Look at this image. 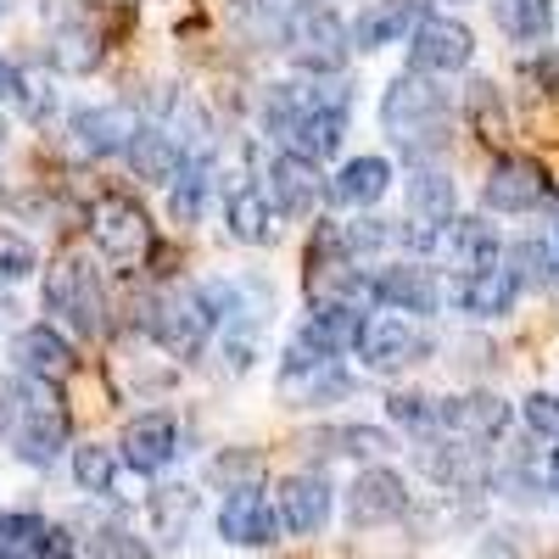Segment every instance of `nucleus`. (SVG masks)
I'll list each match as a JSON object with an SVG mask.
<instances>
[{
  "mask_svg": "<svg viewBox=\"0 0 559 559\" xmlns=\"http://www.w3.org/2000/svg\"><path fill=\"white\" fill-rule=\"evenodd\" d=\"M381 129L392 134V146H403L408 157H426L448 146V129H453V102L448 90L431 84V73H403L386 84L381 96Z\"/></svg>",
  "mask_w": 559,
  "mask_h": 559,
  "instance_id": "nucleus-1",
  "label": "nucleus"
},
{
  "mask_svg": "<svg viewBox=\"0 0 559 559\" xmlns=\"http://www.w3.org/2000/svg\"><path fill=\"white\" fill-rule=\"evenodd\" d=\"M140 324L152 331V342L174 358H197L207 347V336L218 331V313L207 302L202 286H179V292H163L140 308Z\"/></svg>",
  "mask_w": 559,
  "mask_h": 559,
  "instance_id": "nucleus-2",
  "label": "nucleus"
},
{
  "mask_svg": "<svg viewBox=\"0 0 559 559\" xmlns=\"http://www.w3.org/2000/svg\"><path fill=\"white\" fill-rule=\"evenodd\" d=\"M358 381L342 369L336 353L313 347L302 331L286 342V353H280V397H286L292 408H324L331 397H347Z\"/></svg>",
  "mask_w": 559,
  "mask_h": 559,
  "instance_id": "nucleus-3",
  "label": "nucleus"
},
{
  "mask_svg": "<svg viewBox=\"0 0 559 559\" xmlns=\"http://www.w3.org/2000/svg\"><path fill=\"white\" fill-rule=\"evenodd\" d=\"M45 308H51L73 336H102L107 331V286L84 258H57L45 269Z\"/></svg>",
  "mask_w": 559,
  "mask_h": 559,
  "instance_id": "nucleus-4",
  "label": "nucleus"
},
{
  "mask_svg": "<svg viewBox=\"0 0 559 559\" xmlns=\"http://www.w3.org/2000/svg\"><path fill=\"white\" fill-rule=\"evenodd\" d=\"M286 57L297 73L308 79H336L353 57V28L336 17L331 0H319L313 12H302L292 28H286Z\"/></svg>",
  "mask_w": 559,
  "mask_h": 559,
  "instance_id": "nucleus-5",
  "label": "nucleus"
},
{
  "mask_svg": "<svg viewBox=\"0 0 559 559\" xmlns=\"http://www.w3.org/2000/svg\"><path fill=\"white\" fill-rule=\"evenodd\" d=\"M62 448H68V408H62L57 386L28 381L23 414H17V426H12V453L28 464V471H51Z\"/></svg>",
  "mask_w": 559,
  "mask_h": 559,
  "instance_id": "nucleus-6",
  "label": "nucleus"
},
{
  "mask_svg": "<svg viewBox=\"0 0 559 559\" xmlns=\"http://www.w3.org/2000/svg\"><path fill=\"white\" fill-rule=\"evenodd\" d=\"M90 236H96V247L112 263L134 269L140 258L152 252V218H146V207H140L134 197H102L96 207H90Z\"/></svg>",
  "mask_w": 559,
  "mask_h": 559,
  "instance_id": "nucleus-7",
  "label": "nucleus"
},
{
  "mask_svg": "<svg viewBox=\"0 0 559 559\" xmlns=\"http://www.w3.org/2000/svg\"><path fill=\"white\" fill-rule=\"evenodd\" d=\"M426 336L414 331L408 319H397V313H381V319H364V331H358V364L369 369V376H397V369H408V364H419L426 358Z\"/></svg>",
  "mask_w": 559,
  "mask_h": 559,
  "instance_id": "nucleus-8",
  "label": "nucleus"
},
{
  "mask_svg": "<svg viewBox=\"0 0 559 559\" xmlns=\"http://www.w3.org/2000/svg\"><path fill=\"white\" fill-rule=\"evenodd\" d=\"M437 419H442V431L459 437V442H498L509 431V419H515V408H509L498 392L476 386V392L437 397Z\"/></svg>",
  "mask_w": 559,
  "mask_h": 559,
  "instance_id": "nucleus-9",
  "label": "nucleus"
},
{
  "mask_svg": "<svg viewBox=\"0 0 559 559\" xmlns=\"http://www.w3.org/2000/svg\"><path fill=\"white\" fill-rule=\"evenodd\" d=\"M403 515H408V481L392 464H364L347 487V521L364 532V526H386V521H403Z\"/></svg>",
  "mask_w": 559,
  "mask_h": 559,
  "instance_id": "nucleus-10",
  "label": "nucleus"
},
{
  "mask_svg": "<svg viewBox=\"0 0 559 559\" xmlns=\"http://www.w3.org/2000/svg\"><path fill=\"white\" fill-rule=\"evenodd\" d=\"M408 62L414 73H459L476 62V34L459 17H426L408 39Z\"/></svg>",
  "mask_w": 559,
  "mask_h": 559,
  "instance_id": "nucleus-11",
  "label": "nucleus"
},
{
  "mask_svg": "<svg viewBox=\"0 0 559 559\" xmlns=\"http://www.w3.org/2000/svg\"><path fill=\"white\" fill-rule=\"evenodd\" d=\"M118 459L129 464L134 476H157L168 471V464L179 459V426H174V414L152 408V414H134L123 437H118Z\"/></svg>",
  "mask_w": 559,
  "mask_h": 559,
  "instance_id": "nucleus-12",
  "label": "nucleus"
},
{
  "mask_svg": "<svg viewBox=\"0 0 559 559\" xmlns=\"http://www.w3.org/2000/svg\"><path fill=\"white\" fill-rule=\"evenodd\" d=\"M274 515H280V532H292V537L324 532V521H331V481L313 476V471L280 476V487H274Z\"/></svg>",
  "mask_w": 559,
  "mask_h": 559,
  "instance_id": "nucleus-13",
  "label": "nucleus"
},
{
  "mask_svg": "<svg viewBox=\"0 0 559 559\" xmlns=\"http://www.w3.org/2000/svg\"><path fill=\"white\" fill-rule=\"evenodd\" d=\"M7 353H12V369L23 381H45V386H57L62 376H73V364H79L73 342L57 331V324H28V331L12 336Z\"/></svg>",
  "mask_w": 559,
  "mask_h": 559,
  "instance_id": "nucleus-14",
  "label": "nucleus"
},
{
  "mask_svg": "<svg viewBox=\"0 0 559 559\" xmlns=\"http://www.w3.org/2000/svg\"><path fill=\"white\" fill-rule=\"evenodd\" d=\"M369 292H376V308L414 313V319H431L442 308L437 274L419 269V263H386V269H376V274H369Z\"/></svg>",
  "mask_w": 559,
  "mask_h": 559,
  "instance_id": "nucleus-15",
  "label": "nucleus"
},
{
  "mask_svg": "<svg viewBox=\"0 0 559 559\" xmlns=\"http://www.w3.org/2000/svg\"><path fill=\"white\" fill-rule=\"evenodd\" d=\"M342 140H347V90H331L308 118L292 123V134L280 140V152H297L302 163H324L342 152Z\"/></svg>",
  "mask_w": 559,
  "mask_h": 559,
  "instance_id": "nucleus-16",
  "label": "nucleus"
},
{
  "mask_svg": "<svg viewBox=\"0 0 559 559\" xmlns=\"http://www.w3.org/2000/svg\"><path fill=\"white\" fill-rule=\"evenodd\" d=\"M543 197H548V174L532 157H498L481 185L487 213H532V207H543Z\"/></svg>",
  "mask_w": 559,
  "mask_h": 559,
  "instance_id": "nucleus-17",
  "label": "nucleus"
},
{
  "mask_svg": "<svg viewBox=\"0 0 559 559\" xmlns=\"http://www.w3.org/2000/svg\"><path fill=\"white\" fill-rule=\"evenodd\" d=\"M437 252L448 258L453 280H471L481 269H498L503 263V241H498V229L487 218H453L448 229H437Z\"/></svg>",
  "mask_w": 559,
  "mask_h": 559,
  "instance_id": "nucleus-18",
  "label": "nucleus"
},
{
  "mask_svg": "<svg viewBox=\"0 0 559 559\" xmlns=\"http://www.w3.org/2000/svg\"><path fill=\"white\" fill-rule=\"evenodd\" d=\"M269 202L280 218H302L319 207V197H331V185L319 179V163H302L297 152H274L269 157Z\"/></svg>",
  "mask_w": 559,
  "mask_h": 559,
  "instance_id": "nucleus-19",
  "label": "nucleus"
},
{
  "mask_svg": "<svg viewBox=\"0 0 559 559\" xmlns=\"http://www.w3.org/2000/svg\"><path fill=\"white\" fill-rule=\"evenodd\" d=\"M68 129H73V146L79 152H90V157H123L146 123H140L129 107L107 102V107H79Z\"/></svg>",
  "mask_w": 559,
  "mask_h": 559,
  "instance_id": "nucleus-20",
  "label": "nucleus"
},
{
  "mask_svg": "<svg viewBox=\"0 0 559 559\" xmlns=\"http://www.w3.org/2000/svg\"><path fill=\"white\" fill-rule=\"evenodd\" d=\"M218 537L236 543V548H269L280 537V515H274V498H263V487H241L229 492L218 509Z\"/></svg>",
  "mask_w": 559,
  "mask_h": 559,
  "instance_id": "nucleus-21",
  "label": "nucleus"
},
{
  "mask_svg": "<svg viewBox=\"0 0 559 559\" xmlns=\"http://www.w3.org/2000/svg\"><path fill=\"white\" fill-rule=\"evenodd\" d=\"M419 471L448 492H476L492 481V464L481 448H459V442H437V437H419Z\"/></svg>",
  "mask_w": 559,
  "mask_h": 559,
  "instance_id": "nucleus-22",
  "label": "nucleus"
},
{
  "mask_svg": "<svg viewBox=\"0 0 559 559\" xmlns=\"http://www.w3.org/2000/svg\"><path fill=\"white\" fill-rule=\"evenodd\" d=\"M426 0H369L353 17V51H381V45L414 39V28L426 23Z\"/></svg>",
  "mask_w": 559,
  "mask_h": 559,
  "instance_id": "nucleus-23",
  "label": "nucleus"
},
{
  "mask_svg": "<svg viewBox=\"0 0 559 559\" xmlns=\"http://www.w3.org/2000/svg\"><path fill=\"white\" fill-rule=\"evenodd\" d=\"M224 224H229V241H241V247H274L280 241V213H274L263 185H241V191H229Z\"/></svg>",
  "mask_w": 559,
  "mask_h": 559,
  "instance_id": "nucleus-24",
  "label": "nucleus"
},
{
  "mask_svg": "<svg viewBox=\"0 0 559 559\" xmlns=\"http://www.w3.org/2000/svg\"><path fill=\"white\" fill-rule=\"evenodd\" d=\"M364 319L369 313H358L353 302H331V297H313V308H308V319H302V336L313 342V347H324V353H353L358 347V331H364Z\"/></svg>",
  "mask_w": 559,
  "mask_h": 559,
  "instance_id": "nucleus-25",
  "label": "nucleus"
},
{
  "mask_svg": "<svg viewBox=\"0 0 559 559\" xmlns=\"http://www.w3.org/2000/svg\"><path fill=\"white\" fill-rule=\"evenodd\" d=\"M515 297H521V280L509 274L503 263L498 269H481L471 280H453V302L464 313H476V319H503L509 308H515Z\"/></svg>",
  "mask_w": 559,
  "mask_h": 559,
  "instance_id": "nucleus-26",
  "label": "nucleus"
},
{
  "mask_svg": "<svg viewBox=\"0 0 559 559\" xmlns=\"http://www.w3.org/2000/svg\"><path fill=\"white\" fill-rule=\"evenodd\" d=\"M123 157H129L134 179H146V185H174L191 152H185L168 129H140V134H134V146H129Z\"/></svg>",
  "mask_w": 559,
  "mask_h": 559,
  "instance_id": "nucleus-27",
  "label": "nucleus"
},
{
  "mask_svg": "<svg viewBox=\"0 0 559 559\" xmlns=\"http://www.w3.org/2000/svg\"><path fill=\"white\" fill-rule=\"evenodd\" d=\"M408 218L426 224V229H448L459 218L453 179L442 168H414V179H408Z\"/></svg>",
  "mask_w": 559,
  "mask_h": 559,
  "instance_id": "nucleus-28",
  "label": "nucleus"
},
{
  "mask_svg": "<svg viewBox=\"0 0 559 559\" xmlns=\"http://www.w3.org/2000/svg\"><path fill=\"white\" fill-rule=\"evenodd\" d=\"M392 185V163L386 157H353L342 163V174L331 179V202H347V207H376Z\"/></svg>",
  "mask_w": 559,
  "mask_h": 559,
  "instance_id": "nucleus-29",
  "label": "nucleus"
},
{
  "mask_svg": "<svg viewBox=\"0 0 559 559\" xmlns=\"http://www.w3.org/2000/svg\"><path fill=\"white\" fill-rule=\"evenodd\" d=\"M503 269L521 280V292H548V286H559V252H554V241H543V236L509 241V247H503Z\"/></svg>",
  "mask_w": 559,
  "mask_h": 559,
  "instance_id": "nucleus-30",
  "label": "nucleus"
},
{
  "mask_svg": "<svg viewBox=\"0 0 559 559\" xmlns=\"http://www.w3.org/2000/svg\"><path fill=\"white\" fill-rule=\"evenodd\" d=\"M146 521H152V537L163 548H179L191 521H197V492L191 487H157L152 503H146Z\"/></svg>",
  "mask_w": 559,
  "mask_h": 559,
  "instance_id": "nucleus-31",
  "label": "nucleus"
},
{
  "mask_svg": "<svg viewBox=\"0 0 559 559\" xmlns=\"http://www.w3.org/2000/svg\"><path fill=\"white\" fill-rule=\"evenodd\" d=\"M45 57H51L57 73H96L102 57H107V45H102V34L90 23H62L51 34V51H45Z\"/></svg>",
  "mask_w": 559,
  "mask_h": 559,
  "instance_id": "nucleus-32",
  "label": "nucleus"
},
{
  "mask_svg": "<svg viewBox=\"0 0 559 559\" xmlns=\"http://www.w3.org/2000/svg\"><path fill=\"white\" fill-rule=\"evenodd\" d=\"M207 191H213V163L207 157H185L179 179L168 185V218L174 224H197L202 207H207Z\"/></svg>",
  "mask_w": 559,
  "mask_h": 559,
  "instance_id": "nucleus-33",
  "label": "nucleus"
},
{
  "mask_svg": "<svg viewBox=\"0 0 559 559\" xmlns=\"http://www.w3.org/2000/svg\"><path fill=\"white\" fill-rule=\"evenodd\" d=\"M464 123L481 140H509V107L492 79H471V90H464Z\"/></svg>",
  "mask_w": 559,
  "mask_h": 559,
  "instance_id": "nucleus-34",
  "label": "nucleus"
},
{
  "mask_svg": "<svg viewBox=\"0 0 559 559\" xmlns=\"http://www.w3.org/2000/svg\"><path fill=\"white\" fill-rule=\"evenodd\" d=\"M498 28L515 45H537L554 28V0H498Z\"/></svg>",
  "mask_w": 559,
  "mask_h": 559,
  "instance_id": "nucleus-35",
  "label": "nucleus"
},
{
  "mask_svg": "<svg viewBox=\"0 0 559 559\" xmlns=\"http://www.w3.org/2000/svg\"><path fill=\"white\" fill-rule=\"evenodd\" d=\"M118 448H107V442H84V448H73V481L84 487V492H112V481H118Z\"/></svg>",
  "mask_w": 559,
  "mask_h": 559,
  "instance_id": "nucleus-36",
  "label": "nucleus"
},
{
  "mask_svg": "<svg viewBox=\"0 0 559 559\" xmlns=\"http://www.w3.org/2000/svg\"><path fill=\"white\" fill-rule=\"evenodd\" d=\"M386 414H392V426H403L408 437H431V431H442L437 397H426V392H392V397H386Z\"/></svg>",
  "mask_w": 559,
  "mask_h": 559,
  "instance_id": "nucleus-37",
  "label": "nucleus"
},
{
  "mask_svg": "<svg viewBox=\"0 0 559 559\" xmlns=\"http://www.w3.org/2000/svg\"><path fill=\"white\" fill-rule=\"evenodd\" d=\"M331 442L336 453H353V459H386L397 442H392V431H381V426H336V431H324L319 437V448Z\"/></svg>",
  "mask_w": 559,
  "mask_h": 559,
  "instance_id": "nucleus-38",
  "label": "nucleus"
},
{
  "mask_svg": "<svg viewBox=\"0 0 559 559\" xmlns=\"http://www.w3.org/2000/svg\"><path fill=\"white\" fill-rule=\"evenodd\" d=\"M207 476H213V481H224V492H241V487H258L263 459H258L252 448H224V453L207 464Z\"/></svg>",
  "mask_w": 559,
  "mask_h": 559,
  "instance_id": "nucleus-39",
  "label": "nucleus"
},
{
  "mask_svg": "<svg viewBox=\"0 0 559 559\" xmlns=\"http://www.w3.org/2000/svg\"><path fill=\"white\" fill-rule=\"evenodd\" d=\"M397 241V229L386 224V218H353V224H342V247H347V258L358 263V258H376V252H386Z\"/></svg>",
  "mask_w": 559,
  "mask_h": 559,
  "instance_id": "nucleus-40",
  "label": "nucleus"
},
{
  "mask_svg": "<svg viewBox=\"0 0 559 559\" xmlns=\"http://www.w3.org/2000/svg\"><path fill=\"white\" fill-rule=\"evenodd\" d=\"M84 548H90V559H152L146 537H134L123 526H96L84 537Z\"/></svg>",
  "mask_w": 559,
  "mask_h": 559,
  "instance_id": "nucleus-41",
  "label": "nucleus"
},
{
  "mask_svg": "<svg viewBox=\"0 0 559 559\" xmlns=\"http://www.w3.org/2000/svg\"><path fill=\"white\" fill-rule=\"evenodd\" d=\"M39 269V252L28 236H17V229L0 224V280H28Z\"/></svg>",
  "mask_w": 559,
  "mask_h": 559,
  "instance_id": "nucleus-42",
  "label": "nucleus"
},
{
  "mask_svg": "<svg viewBox=\"0 0 559 559\" xmlns=\"http://www.w3.org/2000/svg\"><path fill=\"white\" fill-rule=\"evenodd\" d=\"M521 414H526L532 437H543L548 448H559V397H548V392H532V397L521 403Z\"/></svg>",
  "mask_w": 559,
  "mask_h": 559,
  "instance_id": "nucleus-43",
  "label": "nucleus"
},
{
  "mask_svg": "<svg viewBox=\"0 0 559 559\" xmlns=\"http://www.w3.org/2000/svg\"><path fill=\"white\" fill-rule=\"evenodd\" d=\"M17 96H23V73L0 57V102H17Z\"/></svg>",
  "mask_w": 559,
  "mask_h": 559,
  "instance_id": "nucleus-44",
  "label": "nucleus"
},
{
  "mask_svg": "<svg viewBox=\"0 0 559 559\" xmlns=\"http://www.w3.org/2000/svg\"><path fill=\"white\" fill-rule=\"evenodd\" d=\"M532 73H537V84H543V90H559V51L537 57V68H532Z\"/></svg>",
  "mask_w": 559,
  "mask_h": 559,
  "instance_id": "nucleus-45",
  "label": "nucleus"
},
{
  "mask_svg": "<svg viewBox=\"0 0 559 559\" xmlns=\"http://www.w3.org/2000/svg\"><path fill=\"white\" fill-rule=\"evenodd\" d=\"M7 313H12V297H7V292H0V319H7Z\"/></svg>",
  "mask_w": 559,
  "mask_h": 559,
  "instance_id": "nucleus-46",
  "label": "nucleus"
},
{
  "mask_svg": "<svg viewBox=\"0 0 559 559\" xmlns=\"http://www.w3.org/2000/svg\"><path fill=\"white\" fill-rule=\"evenodd\" d=\"M7 12H12V0H0V17H7Z\"/></svg>",
  "mask_w": 559,
  "mask_h": 559,
  "instance_id": "nucleus-47",
  "label": "nucleus"
},
{
  "mask_svg": "<svg viewBox=\"0 0 559 559\" xmlns=\"http://www.w3.org/2000/svg\"><path fill=\"white\" fill-rule=\"evenodd\" d=\"M554 252H559V224H554Z\"/></svg>",
  "mask_w": 559,
  "mask_h": 559,
  "instance_id": "nucleus-48",
  "label": "nucleus"
},
{
  "mask_svg": "<svg viewBox=\"0 0 559 559\" xmlns=\"http://www.w3.org/2000/svg\"><path fill=\"white\" fill-rule=\"evenodd\" d=\"M0 146H7V123H0Z\"/></svg>",
  "mask_w": 559,
  "mask_h": 559,
  "instance_id": "nucleus-49",
  "label": "nucleus"
},
{
  "mask_svg": "<svg viewBox=\"0 0 559 559\" xmlns=\"http://www.w3.org/2000/svg\"><path fill=\"white\" fill-rule=\"evenodd\" d=\"M236 7H258V0H236Z\"/></svg>",
  "mask_w": 559,
  "mask_h": 559,
  "instance_id": "nucleus-50",
  "label": "nucleus"
}]
</instances>
